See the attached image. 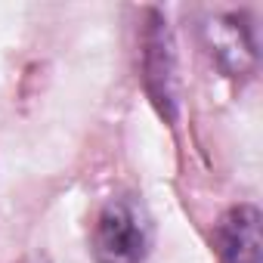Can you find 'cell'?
Returning a JSON list of instances; mask_svg holds the SVG:
<instances>
[{
  "mask_svg": "<svg viewBox=\"0 0 263 263\" xmlns=\"http://www.w3.org/2000/svg\"><path fill=\"white\" fill-rule=\"evenodd\" d=\"M152 217L137 195L108 198L90 232V251L96 263H146L152 251Z\"/></svg>",
  "mask_w": 263,
  "mask_h": 263,
  "instance_id": "1",
  "label": "cell"
},
{
  "mask_svg": "<svg viewBox=\"0 0 263 263\" xmlns=\"http://www.w3.org/2000/svg\"><path fill=\"white\" fill-rule=\"evenodd\" d=\"M143 87L152 105L174 124L180 111V78H177V53L167 19L158 10H149L143 25Z\"/></svg>",
  "mask_w": 263,
  "mask_h": 263,
  "instance_id": "2",
  "label": "cell"
},
{
  "mask_svg": "<svg viewBox=\"0 0 263 263\" xmlns=\"http://www.w3.org/2000/svg\"><path fill=\"white\" fill-rule=\"evenodd\" d=\"M201 44L226 78H251L257 71V34L248 13H220L204 19Z\"/></svg>",
  "mask_w": 263,
  "mask_h": 263,
  "instance_id": "3",
  "label": "cell"
},
{
  "mask_svg": "<svg viewBox=\"0 0 263 263\" xmlns=\"http://www.w3.org/2000/svg\"><path fill=\"white\" fill-rule=\"evenodd\" d=\"M217 263H260V211L235 204L220 214L211 232Z\"/></svg>",
  "mask_w": 263,
  "mask_h": 263,
  "instance_id": "4",
  "label": "cell"
}]
</instances>
